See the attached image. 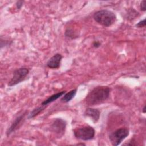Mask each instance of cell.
<instances>
[{"instance_id": "1", "label": "cell", "mask_w": 146, "mask_h": 146, "mask_svg": "<svg viewBox=\"0 0 146 146\" xmlns=\"http://www.w3.org/2000/svg\"><path fill=\"white\" fill-rule=\"evenodd\" d=\"M110 94V88L107 86H97L93 88L86 96L84 101L88 106L101 104L106 100Z\"/></svg>"}, {"instance_id": "2", "label": "cell", "mask_w": 146, "mask_h": 146, "mask_svg": "<svg viewBox=\"0 0 146 146\" xmlns=\"http://www.w3.org/2000/svg\"><path fill=\"white\" fill-rule=\"evenodd\" d=\"M93 18L99 24L105 27H109L115 22L116 16L111 10H101L94 14Z\"/></svg>"}, {"instance_id": "3", "label": "cell", "mask_w": 146, "mask_h": 146, "mask_svg": "<svg viewBox=\"0 0 146 146\" xmlns=\"http://www.w3.org/2000/svg\"><path fill=\"white\" fill-rule=\"evenodd\" d=\"M73 133L76 138L86 141L91 140L94 138L95 131L93 127L86 125L74 129L73 130Z\"/></svg>"}, {"instance_id": "4", "label": "cell", "mask_w": 146, "mask_h": 146, "mask_svg": "<svg viewBox=\"0 0 146 146\" xmlns=\"http://www.w3.org/2000/svg\"><path fill=\"white\" fill-rule=\"evenodd\" d=\"M129 131L127 128H120L116 129L110 135V140L112 145L117 146L129 135Z\"/></svg>"}, {"instance_id": "5", "label": "cell", "mask_w": 146, "mask_h": 146, "mask_svg": "<svg viewBox=\"0 0 146 146\" xmlns=\"http://www.w3.org/2000/svg\"><path fill=\"white\" fill-rule=\"evenodd\" d=\"M29 72V70L26 67H21L14 70L11 80L8 83V86L12 87L18 84L25 80Z\"/></svg>"}, {"instance_id": "6", "label": "cell", "mask_w": 146, "mask_h": 146, "mask_svg": "<svg viewBox=\"0 0 146 146\" xmlns=\"http://www.w3.org/2000/svg\"><path fill=\"white\" fill-rule=\"evenodd\" d=\"M66 127V121L61 118H57L54 120L51 125L50 129L52 132L59 136H62L64 133Z\"/></svg>"}, {"instance_id": "7", "label": "cell", "mask_w": 146, "mask_h": 146, "mask_svg": "<svg viewBox=\"0 0 146 146\" xmlns=\"http://www.w3.org/2000/svg\"><path fill=\"white\" fill-rule=\"evenodd\" d=\"M27 113V111H25L24 113H23L22 114H21V115L17 116L14 120L13 121V122L11 123V125L8 128V129H7L6 131V135L7 136H9L11 133H13V132H14L15 130H17V129L19 128V127L21 126V125L22 124V121L23 120H24L25 117L26 116V115Z\"/></svg>"}, {"instance_id": "8", "label": "cell", "mask_w": 146, "mask_h": 146, "mask_svg": "<svg viewBox=\"0 0 146 146\" xmlns=\"http://www.w3.org/2000/svg\"><path fill=\"white\" fill-rule=\"evenodd\" d=\"M62 55L59 53L54 54L47 62V66L51 69H57L59 68Z\"/></svg>"}, {"instance_id": "9", "label": "cell", "mask_w": 146, "mask_h": 146, "mask_svg": "<svg viewBox=\"0 0 146 146\" xmlns=\"http://www.w3.org/2000/svg\"><path fill=\"white\" fill-rule=\"evenodd\" d=\"M100 112L99 110L92 108H87L84 112V116L90 117L94 123L98 122L100 117Z\"/></svg>"}, {"instance_id": "10", "label": "cell", "mask_w": 146, "mask_h": 146, "mask_svg": "<svg viewBox=\"0 0 146 146\" xmlns=\"http://www.w3.org/2000/svg\"><path fill=\"white\" fill-rule=\"evenodd\" d=\"M66 92V91H60L59 92L54 94L51 95L50 96H49L47 99L44 100L42 103L41 104L43 105V106H47V104H48L55 101L56 100H57L58 98H59L60 97L63 96Z\"/></svg>"}, {"instance_id": "11", "label": "cell", "mask_w": 146, "mask_h": 146, "mask_svg": "<svg viewBox=\"0 0 146 146\" xmlns=\"http://www.w3.org/2000/svg\"><path fill=\"white\" fill-rule=\"evenodd\" d=\"M77 92V88L73 89L69 91L68 92H66L62 96V98L60 99V101L62 103H66L69 102L70 100H71L74 96H75Z\"/></svg>"}, {"instance_id": "12", "label": "cell", "mask_w": 146, "mask_h": 146, "mask_svg": "<svg viewBox=\"0 0 146 146\" xmlns=\"http://www.w3.org/2000/svg\"><path fill=\"white\" fill-rule=\"evenodd\" d=\"M45 108H46V106H43V105H42V106L35 108L33 111H31L29 113L28 115V119H32L35 117L36 116L39 115Z\"/></svg>"}, {"instance_id": "13", "label": "cell", "mask_w": 146, "mask_h": 146, "mask_svg": "<svg viewBox=\"0 0 146 146\" xmlns=\"http://www.w3.org/2000/svg\"><path fill=\"white\" fill-rule=\"evenodd\" d=\"M65 35L67 37L71 38L72 39H74L75 37H77L76 35L75 34V32H72V30L70 29H67L65 31Z\"/></svg>"}, {"instance_id": "14", "label": "cell", "mask_w": 146, "mask_h": 146, "mask_svg": "<svg viewBox=\"0 0 146 146\" xmlns=\"http://www.w3.org/2000/svg\"><path fill=\"white\" fill-rule=\"evenodd\" d=\"M136 26L138 28H141L145 26V19H144L143 20H141L139 21L136 25Z\"/></svg>"}, {"instance_id": "15", "label": "cell", "mask_w": 146, "mask_h": 146, "mask_svg": "<svg viewBox=\"0 0 146 146\" xmlns=\"http://www.w3.org/2000/svg\"><path fill=\"white\" fill-rule=\"evenodd\" d=\"M145 4H146V1L143 0L141 2L140 5V9L141 11H145L146 10V7H145Z\"/></svg>"}, {"instance_id": "16", "label": "cell", "mask_w": 146, "mask_h": 146, "mask_svg": "<svg viewBox=\"0 0 146 146\" xmlns=\"http://www.w3.org/2000/svg\"><path fill=\"white\" fill-rule=\"evenodd\" d=\"M23 1H17L15 5H16V6H17V9H20L22 7V6H23Z\"/></svg>"}, {"instance_id": "17", "label": "cell", "mask_w": 146, "mask_h": 146, "mask_svg": "<svg viewBox=\"0 0 146 146\" xmlns=\"http://www.w3.org/2000/svg\"><path fill=\"white\" fill-rule=\"evenodd\" d=\"M100 43L99 42V41H94L93 42V44H92V46L93 47H94L95 48H98L100 46Z\"/></svg>"}, {"instance_id": "18", "label": "cell", "mask_w": 146, "mask_h": 146, "mask_svg": "<svg viewBox=\"0 0 146 146\" xmlns=\"http://www.w3.org/2000/svg\"><path fill=\"white\" fill-rule=\"evenodd\" d=\"M142 112H143V113H145L146 112V110H145V106H144V107H143V110H142Z\"/></svg>"}]
</instances>
